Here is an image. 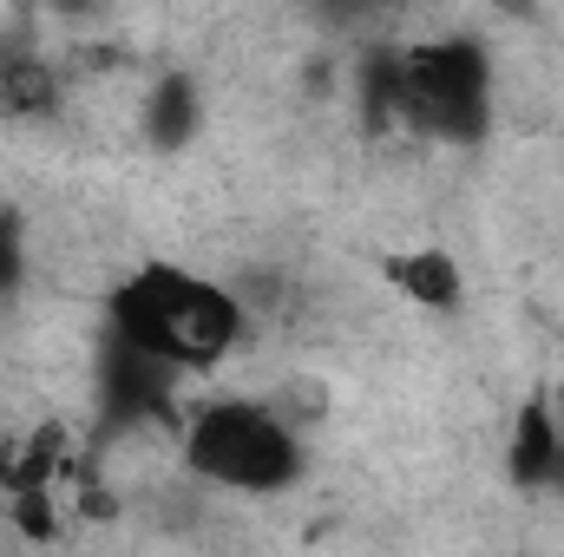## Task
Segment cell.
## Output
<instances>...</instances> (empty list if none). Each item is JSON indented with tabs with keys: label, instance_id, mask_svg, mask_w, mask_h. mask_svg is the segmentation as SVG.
I'll list each match as a JSON object with an SVG mask.
<instances>
[{
	"label": "cell",
	"instance_id": "1",
	"mask_svg": "<svg viewBox=\"0 0 564 557\" xmlns=\"http://www.w3.org/2000/svg\"><path fill=\"white\" fill-rule=\"evenodd\" d=\"M112 335L119 348L151 354L177 374H204L243 348L250 308L237 288L197 276L184 263H139L112 295Z\"/></svg>",
	"mask_w": 564,
	"mask_h": 557
},
{
	"label": "cell",
	"instance_id": "9",
	"mask_svg": "<svg viewBox=\"0 0 564 557\" xmlns=\"http://www.w3.org/2000/svg\"><path fill=\"white\" fill-rule=\"evenodd\" d=\"M46 7H73V13H79V7H93V0H46Z\"/></svg>",
	"mask_w": 564,
	"mask_h": 557
},
{
	"label": "cell",
	"instance_id": "8",
	"mask_svg": "<svg viewBox=\"0 0 564 557\" xmlns=\"http://www.w3.org/2000/svg\"><path fill=\"white\" fill-rule=\"evenodd\" d=\"M20 270H26V243H20V223H13V210L0 204V295L20 282Z\"/></svg>",
	"mask_w": 564,
	"mask_h": 557
},
{
	"label": "cell",
	"instance_id": "4",
	"mask_svg": "<svg viewBox=\"0 0 564 557\" xmlns=\"http://www.w3.org/2000/svg\"><path fill=\"white\" fill-rule=\"evenodd\" d=\"M558 452H564L558 401H525V407L512 414V439H506V479H512L519 492H552Z\"/></svg>",
	"mask_w": 564,
	"mask_h": 557
},
{
	"label": "cell",
	"instance_id": "2",
	"mask_svg": "<svg viewBox=\"0 0 564 557\" xmlns=\"http://www.w3.org/2000/svg\"><path fill=\"white\" fill-rule=\"evenodd\" d=\"M177 459L191 479L224 485V492H250V499L289 492L302 479L295 419L282 407H263V401H237V394L191 407V419L177 426Z\"/></svg>",
	"mask_w": 564,
	"mask_h": 557
},
{
	"label": "cell",
	"instance_id": "3",
	"mask_svg": "<svg viewBox=\"0 0 564 557\" xmlns=\"http://www.w3.org/2000/svg\"><path fill=\"white\" fill-rule=\"evenodd\" d=\"M401 119L421 139L473 144L492 119V66L473 40H426L401 53Z\"/></svg>",
	"mask_w": 564,
	"mask_h": 557
},
{
	"label": "cell",
	"instance_id": "6",
	"mask_svg": "<svg viewBox=\"0 0 564 557\" xmlns=\"http://www.w3.org/2000/svg\"><path fill=\"white\" fill-rule=\"evenodd\" d=\"M139 132L158 144V151L191 144L197 139V86H191V79H158V86H144Z\"/></svg>",
	"mask_w": 564,
	"mask_h": 557
},
{
	"label": "cell",
	"instance_id": "7",
	"mask_svg": "<svg viewBox=\"0 0 564 557\" xmlns=\"http://www.w3.org/2000/svg\"><path fill=\"white\" fill-rule=\"evenodd\" d=\"M59 73L46 66V59H33V53H7L0 59V112H13V119H46L53 106H59Z\"/></svg>",
	"mask_w": 564,
	"mask_h": 557
},
{
	"label": "cell",
	"instance_id": "5",
	"mask_svg": "<svg viewBox=\"0 0 564 557\" xmlns=\"http://www.w3.org/2000/svg\"><path fill=\"white\" fill-rule=\"evenodd\" d=\"M381 276L394 282V295L414 302V308H459V295H466V276H459L453 250H440V243L394 250V256L381 263Z\"/></svg>",
	"mask_w": 564,
	"mask_h": 557
},
{
	"label": "cell",
	"instance_id": "10",
	"mask_svg": "<svg viewBox=\"0 0 564 557\" xmlns=\"http://www.w3.org/2000/svg\"><path fill=\"white\" fill-rule=\"evenodd\" d=\"M335 7H381V0H335Z\"/></svg>",
	"mask_w": 564,
	"mask_h": 557
}]
</instances>
